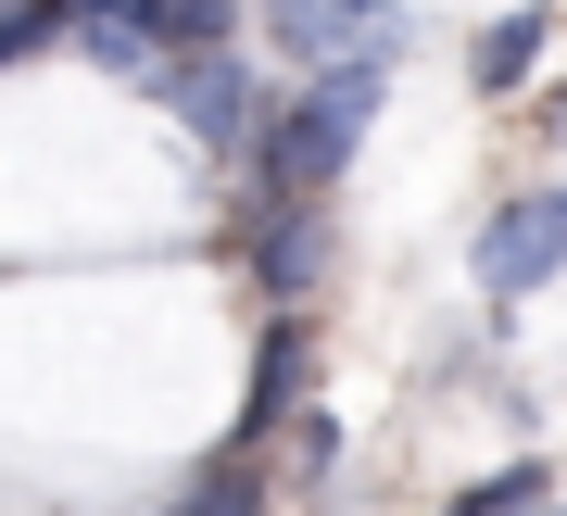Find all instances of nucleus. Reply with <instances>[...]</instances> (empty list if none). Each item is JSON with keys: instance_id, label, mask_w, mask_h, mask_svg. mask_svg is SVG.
Wrapping results in <instances>:
<instances>
[{"instance_id": "f8f14e48", "label": "nucleus", "mask_w": 567, "mask_h": 516, "mask_svg": "<svg viewBox=\"0 0 567 516\" xmlns=\"http://www.w3.org/2000/svg\"><path fill=\"white\" fill-rule=\"evenodd\" d=\"M39 51H63V0H0V76Z\"/></svg>"}, {"instance_id": "ddd939ff", "label": "nucleus", "mask_w": 567, "mask_h": 516, "mask_svg": "<svg viewBox=\"0 0 567 516\" xmlns=\"http://www.w3.org/2000/svg\"><path fill=\"white\" fill-rule=\"evenodd\" d=\"M543 516H555V504H543Z\"/></svg>"}, {"instance_id": "9b49d317", "label": "nucleus", "mask_w": 567, "mask_h": 516, "mask_svg": "<svg viewBox=\"0 0 567 516\" xmlns=\"http://www.w3.org/2000/svg\"><path fill=\"white\" fill-rule=\"evenodd\" d=\"M164 516H265V466H252V454H227V466H203V478H189Z\"/></svg>"}, {"instance_id": "9d476101", "label": "nucleus", "mask_w": 567, "mask_h": 516, "mask_svg": "<svg viewBox=\"0 0 567 516\" xmlns=\"http://www.w3.org/2000/svg\"><path fill=\"white\" fill-rule=\"evenodd\" d=\"M152 51H227L240 39V0H140Z\"/></svg>"}, {"instance_id": "f03ea898", "label": "nucleus", "mask_w": 567, "mask_h": 516, "mask_svg": "<svg viewBox=\"0 0 567 516\" xmlns=\"http://www.w3.org/2000/svg\"><path fill=\"white\" fill-rule=\"evenodd\" d=\"M567 278V189H517L480 215V290L492 302H529Z\"/></svg>"}, {"instance_id": "f257e3e1", "label": "nucleus", "mask_w": 567, "mask_h": 516, "mask_svg": "<svg viewBox=\"0 0 567 516\" xmlns=\"http://www.w3.org/2000/svg\"><path fill=\"white\" fill-rule=\"evenodd\" d=\"M379 101H391V51H341V63H316L303 89L278 101V114H252V189H278V202H328V177L365 152V126H379Z\"/></svg>"}, {"instance_id": "6e6552de", "label": "nucleus", "mask_w": 567, "mask_h": 516, "mask_svg": "<svg viewBox=\"0 0 567 516\" xmlns=\"http://www.w3.org/2000/svg\"><path fill=\"white\" fill-rule=\"evenodd\" d=\"M543 51H555V13H505V25H480V63H466V76H480L492 101H517Z\"/></svg>"}, {"instance_id": "1a4fd4ad", "label": "nucleus", "mask_w": 567, "mask_h": 516, "mask_svg": "<svg viewBox=\"0 0 567 516\" xmlns=\"http://www.w3.org/2000/svg\"><path fill=\"white\" fill-rule=\"evenodd\" d=\"M543 504H555V466H543V454H517V466L466 478V492H454L442 516H543Z\"/></svg>"}, {"instance_id": "0eeeda50", "label": "nucleus", "mask_w": 567, "mask_h": 516, "mask_svg": "<svg viewBox=\"0 0 567 516\" xmlns=\"http://www.w3.org/2000/svg\"><path fill=\"white\" fill-rule=\"evenodd\" d=\"M63 39H76V63H102V76H126V89L164 63L152 25H140V0H63Z\"/></svg>"}, {"instance_id": "20e7f679", "label": "nucleus", "mask_w": 567, "mask_h": 516, "mask_svg": "<svg viewBox=\"0 0 567 516\" xmlns=\"http://www.w3.org/2000/svg\"><path fill=\"white\" fill-rule=\"evenodd\" d=\"M265 39L290 63H341V51H404L391 0H265Z\"/></svg>"}, {"instance_id": "423d86ee", "label": "nucleus", "mask_w": 567, "mask_h": 516, "mask_svg": "<svg viewBox=\"0 0 567 516\" xmlns=\"http://www.w3.org/2000/svg\"><path fill=\"white\" fill-rule=\"evenodd\" d=\"M303 378H316V340H303V316H278V328H265V353H252V391H240V454L303 416Z\"/></svg>"}, {"instance_id": "7ed1b4c3", "label": "nucleus", "mask_w": 567, "mask_h": 516, "mask_svg": "<svg viewBox=\"0 0 567 516\" xmlns=\"http://www.w3.org/2000/svg\"><path fill=\"white\" fill-rule=\"evenodd\" d=\"M140 89L189 126V140H215V152H240V140H252V63H240V51H164Z\"/></svg>"}, {"instance_id": "39448f33", "label": "nucleus", "mask_w": 567, "mask_h": 516, "mask_svg": "<svg viewBox=\"0 0 567 516\" xmlns=\"http://www.w3.org/2000/svg\"><path fill=\"white\" fill-rule=\"evenodd\" d=\"M316 265H328V202H278V189H252V290L290 316V302L316 290Z\"/></svg>"}]
</instances>
